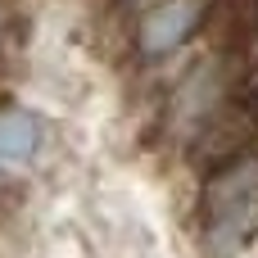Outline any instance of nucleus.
Segmentation results:
<instances>
[{
    "label": "nucleus",
    "instance_id": "1",
    "mask_svg": "<svg viewBox=\"0 0 258 258\" xmlns=\"http://www.w3.org/2000/svg\"><path fill=\"white\" fill-rule=\"evenodd\" d=\"M258 218V150L209 177V249L231 258Z\"/></svg>",
    "mask_w": 258,
    "mask_h": 258
},
{
    "label": "nucleus",
    "instance_id": "2",
    "mask_svg": "<svg viewBox=\"0 0 258 258\" xmlns=\"http://www.w3.org/2000/svg\"><path fill=\"white\" fill-rule=\"evenodd\" d=\"M213 14H218L213 0H154L136 23V54L154 63L186 50L213 23Z\"/></svg>",
    "mask_w": 258,
    "mask_h": 258
},
{
    "label": "nucleus",
    "instance_id": "3",
    "mask_svg": "<svg viewBox=\"0 0 258 258\" xmlns=\"http://www.w3.org/2000/svg\"><path fill=\"white\" fill-rule=\"evenodd\" d=\"M45 145V127L36 113L27 109H0V168L14 172V168H27Z\"/></svg>",
    "mask_w": 258,
    "mask_h": 258
}]
</instances>
